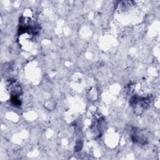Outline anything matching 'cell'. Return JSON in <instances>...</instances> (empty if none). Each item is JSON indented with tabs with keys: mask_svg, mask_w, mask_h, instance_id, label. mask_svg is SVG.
<instances>
[{
	"mask_svg": "<svg viewBox=\"0 0 160 160\" xmlns=\"http://www.w3.org/2000/svg\"><path fill=\"white\" fill-rule=\"evenodd\" d=\"M6 88L11 96H18L22 93L21 87L15 79H8L6 82Z\"/></svg>",
	"mask_w": 160,
	"mask_h": 160,
	"instance_id": "6da1fadb",
	"label": "cell"
},
{
	"mask_svg": "<svg viewBox=\"0 0 160 160\" xmlns=\"http://www.w3.org/2000/svg\"><path fill=\"white\" fill-rule=\"evenodd\" d=\"M149 99L145 98H141L138 96H134L131 99V104L132 106L134 108V109H138V110H143L149 106Z\"/></svg>",
	"mask_w": 160,
	"mask_h": 160,
	"instance_id": "7a4b0ae2",
	"label": "cell"
},
{
	"mask_svg": "<svg viewBox=\"0 0 160 160\" xmlns=\"http://www.w3.org/2000/svg\"><path fill=\"white\" fill-rule=\"evenodd\" d=\"M144 134L142 131L139 130H134V132L132 133L131 138L132 141H134L135 142H139L141 144L146 143V141H147L146 137L144 136Z\"/></svg>",
	"mask_w": 160,
	"mask_h": 160,
	"instance_id": "3957f363",
	"label": "cell"
},
{
	"mask_svg": "<svg viewBox=\"0 0 160 160\" xmlns=\"http://www.w3.org/2000/svg\"><path fill=\"white\" fill-rule=\"evenodd\" d=\"M11 101L12 104L15 106H19L21 105V101L17 96H11Z\"/></svg>",
	"mask_w": 160,
	"mask_h": 160,
	"instance_id": "277c9868",
	"label": "cell"
}]
</instances>
